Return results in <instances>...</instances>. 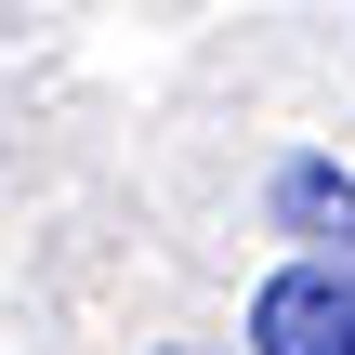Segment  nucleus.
<instances>
[{"mask_svg": "<svg viewBox=\"0 0 355 355\" xmlns=\"http://www.w3.org/2000/svg\"><path fill=\"white\" fill-rule=\"evenodd\" d=\"M250 355H355V263H290V277H263Z\"/></svg>", "mask_w": 355, "mask_h": 355, "instance_id": "obj_1", "label": "nucleus"}, {"mask_svg": "<svg viewBox=\"0 0 355 355\" xmlns=\"http://www.w3.org/2000/svg\"><path fill=\"white\" fill-rule=\"evenodd\" d=\"M263 211H277V237H303V263H355V171L343 158H277Z\"/></svg>", "mask_w": 355, "mask_h": 355, "instance_id": "obj_2", "label": "nucleus"}]
</instances>
